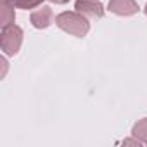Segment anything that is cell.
Wrapping results in <instances>:
<instances>
[{
    "instance_id": "11",
    "label": "cell",
    "mask_w": 147,
    "mask_h": 147,
    "mask_svg": "<svg viewBox=\"0 0 147 147\" xmlns=\"http://www.w3.org/2000/svg\"><path fill=\"white\" fill-rule=\"evenodd\" d=\"M144 12H145V16H147V4H145V9H144Z\"/></svg>"
},
{
    "instance_id": "2",
    "label": "cell",
    "mask_w": 147,
    "mask_h": 147,
    "mask_svg": "<svg viewBox=\"0 0 147 147\" xmlns=\"http://www.w3.org/2000/svg\"><path fill=\"white\" fill-rule=\"evenodd\" d=\"M23 43V30L16 24L2 28V35H0V47H2L5 55H16L21 49Z\"/></svg>"
},
{
    "instance_id": "7",
    "label": "cell",
    "mask_w": 147,
    "mask_h": 147,
    "mask_svg": "<svg viewBox=\"0 0 147 147\" xmlns=\"http://www.w3.org/2000/svg\"><path fill=\"white\" fill-rule=\"evenodd\" d=\"M131 135H133L135 138H138L144 145H147V118H142V119H138V121L133 125Z\"/></svg>"
},
{
    "instance_id": "10",
    "label": "cell",
    "mask_w": 147,
    "mask_h": 147,
    "mask_svg": "<svg viewBox=\"0 0 147 147\" xmlns=\"http://www.w3.org/2000/svg\"><path fill=\"white\" fill-rule=\"evenodd\" d=\"M49 2H52V4H67L69 0H49Z\"/></svg>"
},
{
    "instance_id": "3",
    "label": "cell",
    "mask_w": 147,
    "mask_h": 147,
    "mask_svg": "<svg viewBox=\"0 0 147 147\" xmlns=\"http://www.w3.org/2000/svg\"><path fill=\"white\" fill-rule=\"evenodd\" d=\"M75 9L85 18H92V19H100L104 16V5L99 0H76Z\"/></svg>"
},
{
    "instance_id": "9",
    "label": "cell",
    "mask_w": 147,
    "mask_h": 147,
    "mask_svg": "<svg viewBox=\"0 0 147 147\" xmlns=\"http://www.w3.org/2000/svg\"><path fill=\"white\" fill-rule=\"evenodd\" d=\"M123 144H125V145H131V144H135V145H144L138 138H128V140H125Z\"/></svg>"
},
{
    "instance_id": "4",
    "label": "cell",
    "mask_w": 147,
    "mask_h": 147,
    "mask_svg": "<svg viewBox=\"0 0 147 147\" xmlns=\"http://www.w3.org/2000/svg\"><path fill=\"white\" fill-rule=\"evenodd\" d=\"M30 21L36 30H45L54 23V11L49 5H40V9L31 12Z\"/></svg>"
},
{
    "instance_id": "6",
    "label": "cell",
    "mask_w": 147,
    "mask_h": 147,
    "mask_svg": "<svg viewBox=\"0 0 147 147\" xmlns=\"http://www.w3.org/2000/svg\"><path fill=\"white\" fill-rule=\"evenodd\" d=\"M14 19H16L14 5L2 2V5H0V24H2V28L14 24Z\"/></svg>"
},
{
    "instance_id": "1",
    "label": "cell",
    "mask_w": 147,
    "mask_h": 147,
    "mask_svg": "<svg viewBox=\"0 0 147 147\" xmlns=\"http://www.w3.org/2000/svg\"><path fill=\"white\" fill-rule=\"evenodd\" d=\"M55 24H57L62 31H66V33H69V35H73V36H78V38H83V36L90 31L88 18H85V16L80 14L78 11H75V12L66 11V12L57 14V16H55Z\"/></svg>"
},
{
    "instance_id": "8",
    "label": "cell",
    "mask_w": 147,
    "mask_h": 147,
    "mask_svg": "<svg viewBox=\"0 0 147 147\" xmlns=\"http://www.w3.org/2000/svg\"><path fill=\"white\" fill-rule=\"evenodd\" d=\"M5 4H11L18 9H35V7H40L43 0H2Z\"/></svg>"
},
{
    "instance_id": "5",
    "label": "cell",
    "mask_w": 147,
    "mask_h": 147,
    "mask_svg": "<svg viewBox=\"0 0 147 147\" xmlns=\"http://www.w3.org/2000/svg\"><path fill=\"white\" fill-rule=\"evenodd\" d=\"M109 11L116 16H133L138 12V4L135 0H109Z\"/></svg>"
}]
</instances>
